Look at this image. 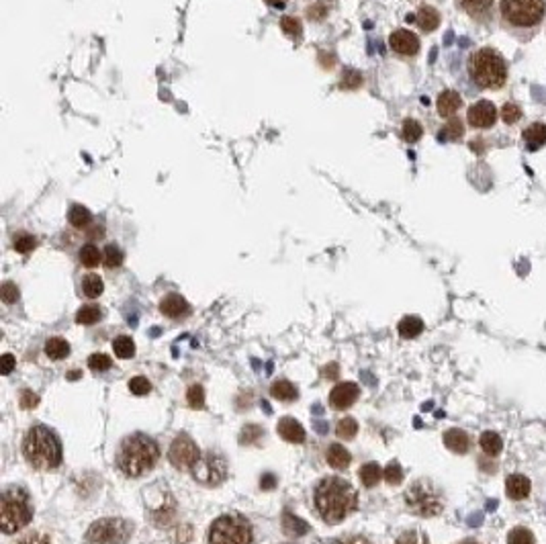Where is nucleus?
<instances>
[{"mask_svg": "<svg viewBox=\"0 0 546 544\" xmlns=\"http://www.w3.org/2000/svg\"><path fill=\"white\" fill-rule=\"evenodd\" d=\"M358 506L356 489L340 477H326L315 487V508L328 524H340Z\"/></svg>", "mask_w": 546, "mask_h": 544, "instance_id": "nucleus-1", "label": "nucleus"}, {"mask_svg": "<svg viewBox=\"0 0 546 544\" xmlns=\"http://www.w3.org/2000/svg\"><path fill=\"white\" fill-rule=\"evenodd\" d=\"M160 458V448L146 434H131L121 442L117 464L127 477H142L150 473Z\"/></svg>", "mask_w": 546, "mask_h": 544, "instance_id": "nucleus-2", "label": "nucleus"}, {"mask_svg": "<svg viewBox=\"0 0 546 544\" xmlns=\"http://www.w3.org/2000/svg\"><path fill=\"white\" fill-rule=\"evenodd\" d=\"M23 454L35 469L52 471L61 462L60 440L50 428L35 425L23 440Z\"/></svg>", "mask_w": 546, "mask_h": 544, "instance_id": "nucleus-3", "label": "nucleus"}, {"mask_svg": "<svg viewBox=\"0 0 546 544\" xmlns=\"http://www.w3.org/2000/svg\"><path fill=\"white\" fill-rule=\"evenodd\" d=\"M469 72H471V78L475 80V84H479L481 89H499V86H503V82L508 78V68H506L503 58L497 52L487 50V47L471 56Z\"/></svg>", "mask_w": 546, "mask_h": 544, "instance_id": "nucleus-4", "label": "nucleus"}, {"mask_svg": "<svg viewBox=\"0 0 546 544\" xmlns=\"http://www.w3.org/2000/svg\"><path fill=\"white\" fill-rule=\"evenodd\" d=\"M405 504L411 514L420 517H434L442 514L446 506L442 489L432 479H418L416 483L409 485L405 491Z\"/></svg>", "mask_w": 546, "mask_h": 544, "instance_id": "nucleus-5", "label": "nucleus"}, {"mask_svg": "<svg viewBox=\"0 0 546 544\" xmlns=\"http://www.w3.org/2000/svg\"><path fill=\"white\" fill-rule=\"evenodd\" d=\"M33 517V506L29 495L21 487H10L2 495V510H0V526L4 534H13L27 526Z\"/></svg>", "mask_w": 546, "mask_h": 544, "instance_id": "nucleus-6", "label": "nucleus"}, {"mask_svg": "<svg viewBox=\"0 0 546 544\" xmlns=\"http://www.w3.org/2000/svg\"><path fill=\"white\" fill-rule=\"evenodd\" d=\"M254 530L248 517L229 512L219 515L209 528V544H252Z\"/></svg>", "mask_w": 546, "mask_h": 544, "instance_id": "nucleus-7", "label": "nucleus"}, {"mask_svg": "<svg viewBox=\"0 0 546 544\" xmlns=\"http://www.w3.org/2000/svg\"><path fill=\"white\" fill-rule=\"evenodd\" d=\"M545 0H501V15L514 27H534L543 21Z\"/></svg>", "mask_w": 546, "mask_h": 544, "instance_id": "nucleus-8", "label": "nucleus"}, {"mask_svg": "<svg viewBox=\"0 0 546 544\" xmlns=\"http://www.w3.org/2000/svg\"><path fill=\"white\" fill-rule=\"evenodd\" d=\"M133 532V526L121 517H103L89 528L86 538L94 544H125Z\"/></svg>", "mask_w": 546, "mask_h": 544, "instance_id": "nucleus-9", "label": "nucleus"}, {"mask_svg": "<svg viewBox=\"0 0 546 544\" xmlns=\"http://www.w3.org/2000/svg\"><path fill=\"white\" fill-rule=\"evenodd\" d=\"M195 481L207 485V487H217L225 481L227 477V462L221 454L205 453L197 460V464L190 469Z\"/></svg>", "mask_w": 546, "mask_h": 544, "instance_id": "nucleus-10", "label": "nucleus"}, {"mask_svg": "<svg viewBox=\"0 0 546 544\" xmlns=\"http://www.w3.org/2000/svg\"><path fill=\"white\" fill-rule=\"evenodd\" d=\"M168 458H170L172 467H176V469H181V471H190V469L197 464V460L201 458V453H199L197 444H195L186 434H181V436L172 442Z\"/></svg>", "mask_w": 546, "mask_h": 544, "instance_id": "nucleus-11", "label": "nucleus"}, {"mask_svg": "<svg viewBox=\"0 0 546 544\" xmlns=\"http://www.w3.org/2000/svg\"><path fill=\"white\" fill-rule=\"evenodd\" d=\"M469 123L473 127H479V129H485V127H491L497 121V109L493 103L489 100H479L475 103L471 109H469V115H467Z\"/></svg>", "mask_w": 546, "mask_h": 544, "instance_id": "nucleus-12", "label": "nucleus"}, {"mask_svg": "<svg viewBox=\"0 0 546 544\" xmlns=\"http://www.w3.org/2000/svg\"><path fill=\"white\" fill-rule=\"evenodd\" d=\"M389 45L393 47V52L401 56H416L420 50V39L416 33L407 29H397L389 37Z\"/></svg>", "mask_w": 546, "mask_h": 544, "instance_id": "nucleus-13", "label": "nucleus"}, {"mask_svg": "<svg viewBox=\"0 0 546 544\" xmlns=\"http://www.w3.org/2000/svg\"><path fill=\"white\" fill-rule=\"evenodd\" d=\"M358 393H361V389L356 383H340L330 393V405L334 409H348L358 399Z\"/></svg>", "mask_w": 546, "mask_h": 544, "instance_id": "nucleus-14", "label": "nucleus"}, {"mask_svg": "<svg viewBox=\"0 0 546 544\" xmlns=\"http://www.w3.org/2000/svg\"><path fill=\"white\" fill-rule=\"evenodd\" d=\"M160 311L164 313V315H168V317H172V319H181L184 317L188 311H190V307H188V303L184 297L181 295H176V293H170V295H166L162 303H160Z\"/></svg>", "mask_w": 546, "mask_h": 544, "instance_id": "nucleus-15", "label": "nucleus"}, {"mask_svg": "<svg viewBox=\"0 0 546 544\" xmlns=\"http://www.w3.org/2000/svg\"><path fill=\"white\" fill-rule=\"evenodd\" d=\"M530 489H532V485H530V479L526 477V475H510L508 479H506V493H508V497L510 499H514V501H522V499H526L528 495H530Z\"/></svg>", "mask_w": 546, "mask_h": 544, "instance_id": "nucleus-16", "label": "nucleus"}, {"mask_svg": "<svg viewBox=\"0 0 546 544\" xmlns=\"http://www.w3.org/2000/svg\"><path fill=\"white\" fill-rule=\"evenodd\" d=\"M276 430H278V434H280L287 442H291V444H301L305 440L303 425L297 422V420H293V418L280 420Z\"/></svg>", "mask_w": 546, "mask_h": 544, "instance_id": "nucleus-17", "label": "nucleus"}, {"mask_svg": "<svg viewBox=\"0 0 546 544\" xmlns=\"http://www.w3.org/2000/svg\"><path fill=\"white\" fill-rule=\"evenodd\" d=\"M444 444L448 451H453L456 454H467L469 448H471V438L467 432L458 430V428H453L444 434Z\"/></svg>", "mask_w": 546, "mask_h": 544, "instance_id": "nucleus-18", "label": "nucleus"}, {"mask_svg": "<svg viewBox=\"0 0 546 544\" xmlns=\"http://www.w3.org/2000/svg\"><path fill=\"white\" fill-rule=\"evenodd\" d=\"M462 107V98L455 91H444L438 96V113L442 117H450Z\"/></svg>", "mask_w": 546, "mask_h": 544, "instance_id": "nucleus-19", "label": "nucleus"}, {"mask_svg": "<svg viewBox=\"0 0 546 544\" xmlns=\"http://www.w3.org/2000/svg\"><path fill=\"white\" fill-rule=\"evenodd\" d=\"M522 137H524L528 150L534 151L538 150V148H543V146L546 144V125H543V123H534V125H530L528 129H524Z\"/></svg>", "mask_w": 546, "mask_h": 544, "instance_id": "nucleus-20", "label": "nucleus"}, {"mask_svg": "<svg viewBox=\"0 0 546 544\" xmlns=\"http://www.w3.org/2000/svg\"><path fill=\"white\" fill-rule=\"evenodd\" d=\"M416 23L420 25V29L430 33V31H434L440 25V15H438V10L434 6H422L416 13Z\"/></svg>", "mask_w": 546, "mask_h": 544, "instance_id": "nucleus-21", "label": "nucleus"}, {"mask_svg": "<svg viewBox=\"0 0 546 544\" xmlns=\"http://www.w3.org/2000/svg\"><path fill=\"white\" fill-rule=\"evenodd\" d=\"M397 332L401 338H418L420 333L424 332V322L416 315H407L399 322Z\"/></svg>", "mask_w": 546, "mask_h": 544, "instance_id": "nucleus-22", "label": "nucleus"}, {"mask_svg": "<svg viewBox=\"0 0 546 544\" xmlns=\"http://www.w3.org/2000/svg\"><path fill=\"white\" fill-rule=\"evenodd\" d=\"M282 528H285V534H289V536H305L309 532V524L289 512L282 514Z\"/></svg>", "mask_w": 546, "mask_h": 544, "instance_id": "nucleus-23", "label": "nucleus"}, {"mask_svg": "<svg viewBox=\"0 0 546 544\" xmlns=\"http://www.w3.org/2000/svg\"><path fill=\"white\" fill-rule=\"evenodd\" d=\"M479 444H481V451H483L487 456H497V454H501V451H503V440H501V436L495 434V432H483Z\"/></svg>", "mask_w": 546, "mask_h": 544, "instance_id": "nucleus-24", "label": "nucleus"}, {"mask_svg": "<svg viewBox=\"0 0 546 544\" xmlns=\"http://www.w3.org/2000/svg\"><path fill=\"white\" fill-rule=\"evenodd\" d=\"M350 460H352V456H350V453H348L344 446L332 444V446L328 448V462H330V467H334V469H346V467L350 464Z\"/></svg>", "mask_w": 546, "mask_h": 544, "instance_id": "nucleus-25", "label": "nucleus"}, {"mask_svg": "<svg viewBox=\"0 0 546 544\" xmlns=\"http://www.w3.org/2000/svg\"><path fill=\"white\" fill-rule=\"evenodd\" d=\"M45 354L54 361H61L70 354V344L61 338H50L45 342Z\"/></svg>", "mask_w": 546, "mask_h": 544, "instance_id": "nucleus-26", "label": "nucleus"}, {"mask_svg": "<svg viewBox=\"0 0 546 544\" xmlns=\"http://www.w3.org/2000/svg\"><path fill=\"white\" fill-rule=\"evenodd\" d=\"M68 221H70V225H74V227H78V229H84L92 221V215L91 211H89L86 207H82V205H72L70 211H68Z\"/></svg>", "mask_w": 546, "mask_h": 544, "instance_id": "nucleus-27", "label": "nucleus"}, {"mask_svg": "<svg viewBox=\"0 0 546 544\" xmlns=\"http://www.w3.org/2000/svg\"><path fill=\"white\" fill-rule=\"evenodd\" d=\"M103 254H100V250L94 245V243H86V245H82V250H80V262L86 266V269H94V266H98L100 262H103Z\"/></svg>", "mask_w": 546, "mask_h": 544, "instance_id": "nucleus-28", "label": "nucleus"}, {"mask_svg": "<svg viewBox=\"0 0 546 544\" xmlns=\"http://www.w3.org/2000/svg\"><path fill=\"white\" fill-rule=\"evenodd\" d=\"M381 479H383V471L377 462H366L361 469V481L364 487H374Z\"/></svg>", "mask_w": 546, "mask_h": 544, "instance_id": "nucleus-29", "label": "nucleus"}, {"mask_svg": "<svg viewBox=\"0 0 546 544\" xmlns=\"http://www.w3.org/2000/svg\"><path fill=\"white\" fill-rule=\"evenodd\" d=\"M271 395L274 399H280V401H293V399H297V389L289 381H276L271 387Z\"/></svg>", "mask_w": 546, "mask_h": 544, "instance_id": "nucleus-30", "label": "nucleus"}, {"mask_svg": "<svg viewBox=\"0 0 546 544\" xmlns=\"http://www.w3.org/2000/svg\"><path fill=\"white\" fill-rule=\"evenodd\" d=\"M82 291L89 299H96L98 295H103L105 291V285H103V278L98 274H89L84 280H82Z\"/></svg>", "mask_w": 546, "mask_h": 544, "instance_id": "nucleus-31", "label": "nucleus"}, {"mask_svg": "<svg viewBox=\"0 0 546 544\" xmlns=\"http://www.w3.org/2000/svg\"><path fill=\"white\" fill-rule=\"evenodd\" d=\"M422 133H424V129H422V125L416 121V119H405L403 125H401V137H403L407 144H416V142L422 137Z\"/></svg>", "mask_w": 546, "mask_h": 544, "instance_id": "nucleus-32", "label": "nucleus"}, {"mask_svg": "<svg viewBox=\"0 0 546 544\" xmlns=\"http://www.w3.org/2000/svg\"><path fill=\"white\" fill-rule=\"evenodd\" d=\"M100 315H103L100 307H96V305H84V307L78 309L76 322L82 324V326H91V324H96V322L100 319Z\"/></svg>", "mask_w": 546, "mask_h": 544, "instance_id": "nucleus-33", "label": "nucleus"}, {"mask_svg": "<svg viewBox=\"0 0 546 544\" xmlns=\"http://www.w3.org/2000/svg\"><path fill=\"white\" fill-rule=\"evenodd\" d=\"M113 350H115V354H117L119 358H131V356L135 354V344H133L131 338L119 335V338L113 342Z\"/></svg>", "mask_w": 546, "mask_h": 544, "instance_id": "nucleus-34", "label": "nucleus"}, {"mask_svg": "<svg viewBox=\"0 0 546 544\" xmlns=\"http://www.w3.org/2000/svg\"><path fill=\"white\" fill-rule=\"evenodd\" d=\"M508 544H536V538H534V534H532L528 528L517 526V528H512V530H510Z\"/></svg>", "mask_w": 546, "mask_h": 544, "instance_id": "nucleus-35", "label": "nucleus"}, {"mask_svg": "<svg viewBox=\"0 0 546 544\" xmlns=\"http://www.w3.org/2000/svg\"><path fill=\"white\" fill-rule=\"evenodd\" d=\"M462 133H464V127H462V123L458 121V119H450V121L442 127V131H440V139H446V142H456V139H460V137H462Z\"/></svg>", "mask_w": 546, "mask_h": 544, "instance_id": "nucleus-36", "label": "nucleus"}, {"mask_svg": "<svg viewBox=\"0 0 546 544\" xmlns=\"http://www.w3.org/2000/svg\"><path fill=\"white\" fill-rule=\"evenodd\" d=\"M105 258H103V262H105V266L107 269H119L123 264V260H125V256H123L121 248H117V245H107V250H105V254H103Z\"/></svg>", "mask_w": 546, "mask_h": 544, "instance_id": "nucleus-37", "label": "nucleus"}, {"mask_svg": "<svg viewBox=\"0 0 546 544\" xmlns=\"http://www.w3.org/2000/svg\"><path fill=\"white\" fill-rule=\"evenodd\" d=\"M356 432H358V423H356V420H352V418H344V420H340L338 425H335V434H338L342 440H352V438L356 436Z\"/></svg>", "mask_w": 546, "mask_h": 544, "instance_id": "nucleus-38", "label": "nucleus"}, {"mask_svg": "<svg viewBox=\"0 0 546 544\" xmlns=\"http://www.w3.org/2000/svg\"><path fill=\"white\" fill-rule=\"evenodd\" d=\"M493 0H462V6L469 15L473 17H479V15H485L487 10L491 8Z\"/></svg>", "mask_w": 546, "mask_h": 544, "instance_id": "nucleus-39", "label": "nucleus"}, {"mask_svg": "<svg viewBox=\"0 0 546 544\" xmlns=\"http://www.w3.org/2000/svg\"><path fill=\"white\" fill-rule=\"evenodd\" d=\"M383 477H385V481L389 485H399L403 481V469H401V464L393 460V462H389L387 464V469L383 471Z\"/></svg>", "mask_w": 546, "mask_h": 544, "instance_id": "nucleus-40", "label": "nucleus"}, {"mask_svg": "<svg viewBox=\"0 0 546 544\" xmlns=\"http://www.w3.org/2000/svg\"><path fill=\"white\" fill-rule=\"evenodd\" d=\"M186 401H188V405H190L192 409H201V407L205 405V391H203V387L192 385V387L188 389V393H186Z\"/></svg>", "mask_w": 546, "mask_h": 544, "instance_id": "nucleus-41", "label": "nucleus"}, {"mask_svg": "<svg viewBox=\"0 0 546 544\" xmlns=\"http://www.w3.org/2000/svg\"><path fill=\"white\" fill-rule=\"evenodd\" d=\"M280 29L285 31L287 35H291V37H299L301 31H303V25H301V21L295 19V17H282V19H280Z\"/></svg>", "mask_w": 546, "mask_h": 544, "instance_id": "nucleus-42", "label": "nucleus"}, {"mask_svg": "<svg viewBox=\"0 0 546 544\" xmlns=\"http://www.w3.org/2000/svg\"><path fill=\"white\" fill-rule=\"evenodd\" d=\"M361 84H363V76H361L358 72H354V70H346V72L342 74V82H340L342 89L352 91V89H358Z\"/></svg>", "mask_w": 546, "mask_h": 544, "instance_id": "nucleus-43", "label": "nucleus"}, {"mask_svg": "<svg viewBox=\"0 0 546 544\" xmlns=\"http://www.w3.org/2000/svg\"><path fill=\"white\" fill-rule=\"evenodd\" d=\"M35 245H37V240H35L33 236H29V234H19V236L15 238V250H17L19 254H27Z\"/></svg>", "mask_w": 546, "mask_h": 544, "instance_id": "nucleus-44", "label": "nucleus"}, {"mask_svg": "<svg viewBox=\"0 0 546 544\" xmlns=\"http://www.w3.org/2000/svg\"><path fill=\"white\" fill-rule=\"evenodd\" d=\"M395 544H430V541H427V536L422 534V532L409 530V532H403V534L397 538V543Z\"/></svg>", "mask_w": 546, "mask_h": 544, "instance_id": "nucleus-45", "label": "nucleus"}, {"mask_svg": "<svg viewBox=\"0 0 546 544\" xmlns=\"http://www.w3.org/2000/svg\"><path fill=\"white\" fill-rule=\"evenodd\" d=\"M150 389H152V385H150V381L144 379V377H135V379L129 381V391L133 395H148L150 393Z\"/></svg>", "mask_w": 546, "mask_h": 544, "instance_id": "nucleus-46", "label": "nucleus"}, {"mask_svg": "<svg viewBox=\"0 0 546 544\" xmlns=\"http://www.w3.org/2000/svg\"><path fill=\"white\" fill-rule=\"evenodd\" d=\"M501 117H503V121L508 123V125H514V123L520 121V117H522V109L514 105V103H508L503 109H501Z\"/></svg>", "mask_w": 546, "mask_h": 544, "instance_id": "nucleus-47", "label": "nucleus"}, {"mask_svg": "<svg viewBox=\"0 0 546 544\" xmlns=\"http://www.w3.org/2000/svg\"><path fill=\"white\" fill-rule=\"evenodd\" d=\"M111 364L113 363H111V358L107 354H92L91 358H89V366H91L92 370H98V372L109 370Z\"/></svg>", "mask_w": 546, "mask_h": 544, "instance_id": "nucleus-48", "label": "nucleus"}, {"mask_svg": "<svg viewBox=\"0 0 546 544\" xmlns=\"http://www.w3.org/2000/svg\"><path fill=\"white\" fill-rule=\"evenodd\" d=\"M0 295H2V301L8 303V305L19 301V289L13 282H4L2 289H0Z\"/></svg>", "mask_w": 546, "mask_h": 544, "instance_id": "nucleus-49", "label": "nucleus"}, {"mask_svg": "<svg viewBox=\"0 0 546 544\" xmlns=\"http://www.w3.org/2000/svg\"><path fill=\"white\" fill-rule=\"evenodd\" d=\"M260 436H262V430H260L258 425H245L242 436H240V440H242L243 444H254Z\"/></svg>", "mask_w": 546, "mask_h": 544, "instance_id": "nucleus-50", "label": "nucleus"}, {"mask_svg": "<svg viewBox=\"0 0 546 544\" xmlns=\"http://www.w3.org/2000/svg\"><path fill=\"white\" fill-rule=\"evenodd\" d=\"M39 403V397L33 393V391H23L21 395V405L25 407V409H33L35 405Z\"/></svg>", "mask_w": 546, "mask_h": 544, "instance_id": "nucleus-51", "label": "nucleus"}, {"mask_svg": "<svg viewBox=\"0 0 546 544\" xmlns=\"http://www.w3.org/2000/svg\"><path fill=\"white\" fill-rule=\"evenodd\" d=\"M13 368H15V356H13V354H4V356L0 358V372H2V375H8Z\"/></svg>", "mask_w": 546, "mask_h": 544, "instance_id": "nucleus-52", "label": "nucleus"}, {"mask_svg": "<svg viewBox=\"0 0 546 544\" xmlns=\"http://www.w3.org/2000/svg\"><path fill=\"white\" fill-rule=\"evenodd\" d=\"M19 544H52L45 536H41V534H33V536H27V538H23Z\"/></svg>", "mask_w": 546, "mask_h": 544, "instance_id": "nucleus-53", "label": "nucleus"}, {"mask_svg": "<svg viewBox=\"0 0 546 544\" xmlns=\"http://www.w3.org/2000/svg\"><path fill=\"white\" fill-rule=\"evenodd\" d=\"M335 544H370L364 536H346L342 541H338Z\"/></svg>", "mask_w": 546, "mask_h": 544, "instance_id": "nucleus-54", "label": "nucleus"}, {"mask_svg": "<svg viewBox=\"0 0 546 544\" xmlns=\"http://www.w3.org/2000/svg\"><path fill=\"white\" fill-rule=\"evenodd\" d=\"M274 485H276L274 475H264V477H262V481H260V487H262V489H273Z\"/></svg>", "mask_w": 546, "mask_h": 544, "instance_id": "nucleus-55", "label": "nucleus"}, {"mask_svg": "<svg viewBox=\"0 0 546 544\" xmlns=\"http://www.w3.org/2000/svg\"><path fill=\"white\" fill-rule=\"evenodd\" d=\"M324 375H326L328 379H335V377H338V364H328V368L324 370Z\"/></svg>", "mask_w": 546, "mask_h": 544, "instance_id": "nucleus-56", "label": "nucleus"}, {"mask_svg": "<svg viewBox=\"0 0 546 544\" xmlns=\"http://www.w3.org/2000/svg\"><path fill=\"white\" fill-rule=\"evenodd\" d=\"M266 2H268L271 6H278V8H280V6H285L287 0H266Z\"/></svg>", "mask_w": 546, "mask_h": 544, "instance_id": "nucleus-57", "label": "nucleus"}, {"mask_svg": "<svg viewBox=\"0 0 546 544\" xmlns=\"http://www.w3.org/2000/svg\"><path fill=\"white\" fill-rule=\"evenodd\" d=\"M460 544H479V543H475V541H464V543H460Z\"/></svg>", "mask_w": 546, "mask_h": 544, "instance_id": "nucleus-58", "label": "nucleus"}]
</instances>
